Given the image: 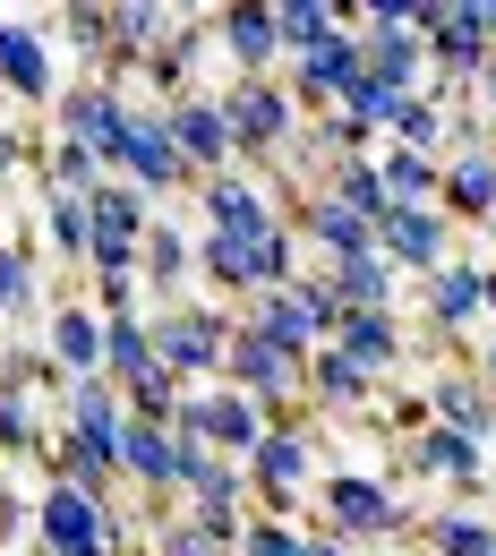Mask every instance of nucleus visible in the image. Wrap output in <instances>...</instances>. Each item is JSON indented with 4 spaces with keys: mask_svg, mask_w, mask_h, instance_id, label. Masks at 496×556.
Returning a JSON list of instances; mask_svg holds the SVG:
<instances>
[{
    "mask_svg": "<svg viewBox=\"0 0 496 556\" xmlns=\"http://www.w3.org/2000/svg\"><path fill=\"white\" fill-rule=\"evenodd\" d=\"M222 343H231V326L214 317V308H171L163 326H145V351H154V368L189 394V377H206L222 368Z\"/></svg>",
    "mask_w": 496,
    "mask_h": 556,
    "instance_id": "obj_1",
    "label": "nucleus"
},
{
    "mask_svg": "<svg viewBox=\"0 0 496 556\" xmlns=\"http://www.w3.org/2000/svg\"><path fill=\"white\" fill-rule=\"evenodd\" d=\"M35 531H43L52 556H112V514H103V496H86V488H69V480L43 488Z\"/></svg>",
    "mask_w": 496,
    "mask_h": 556,
    "instance_id": "obj_2",
    "label": "nucleus"
},
{
    "mask_svg": "<svg viewBox=\"0 0 496 556\" xmlns=\"http://www.w3.org/2000/svg\"><path fill=\"white\" fill-rule=\"evenodd\" d=\"M222 121H231V154H275L291 138V94L275 77H240L222 94Z\"/></svg>",
    "mask_w": 496,
    "mask_h": 556,
    "instance_id": "obj_3",
    "label": "nucleus"
},
{
    "mask_svg": "<svg viewBox=\"0 0 496 556\" xmlns=\"http://www.w3.org/2000/svg\"><path fill=\"white\" fill-rule=\"evenodd\" d=\"M112 172H120L138 198H163V189H180V180H189V163H180L171 129H163V121H138V112H129L120 146H112Z\"/></svg>",
    "mask_w": 496,
    "mask_h": 556,
    "instance_id": "obj_4",
    "label": "nucleus"
},
{
    "mask_svg": "<svg viewBox=\"0 0 496 556\" xmlns=\"http://www.w3.org/2000/svg\"><path fill=\"white\" fill-rule=\"evenodd\" d=\"M377 249L394 257V275H436V266L454 257V223L436 206H394L377 223Z\"/></svg>",
    "mask_w": 496,
    "mask_h": 556,
    "instance_id": "obj_5",
    "label": "nucleus"
},
{
    "mask_svg": "<svg viewBox=\"0 0 496 556\" xmlns=\"http://www.w3.org/2000/svg\"><path fill=\"white\" fill-rule=\"evenodd\" d=\"M326 522L343 531V540H403L411 531V505H394L377 480H326Z\"/></svg>",
    "mask_w": 496,
    "mask_h": 556,
    "instance_id": "obj_6",
    "label": "nucleus"
},
{
    "mask_svg": "<svg viewBox=\"0 0 496 556\" xmlns=\"http://www.w3.org/2000/svg\"><path fill=\"white\" fill-rule=\"evenodd\" d=\"M249 326L283 351V359H308V351H317V334H326V317H317V291H308V282L257 291V317H249Z\"/></svg>",
    "mask_w": 496,
    "mask_h": 556,
    "instance_id": "obj_7",
    "label": "nucleus"
},
{
    "mask_svg": "<svg viewBox=\"0 0 496 556\" xmlns=\"http://www.w3.org/2000/svg\"><path fill=\"white\" fill-rule=\"evenodd\" d=\"M163 129H171V146H180V163H189V172L206 163V180L231 163V121H222V94H214V103H198V94L163 103Z\"/></svg>",
    "mask_w": 496,
    "mask_h": 556,
    "instance_id": "obj_8",
    "label": "nucleus"
},
{
    "mask_svg": "<svg viewBox=\"0 0 496 556\" xmlns=\"http://www.w3.org/2000/svg\"><path fill=\"white\" fill-rule=\"evenodd\" d=\"M0 94H17V103H52V52H43V26L9 17V9H0Z\"/></svg>",
    "mask_w": 496,
    "mask_h": 556,
    "instance_id": "obj_9",
    "label": "nucleus"
},
{
    "mask_svg": "<svg viewBox=\"0 0 496 556\" xmlns=\"http://www.w3.org/2000/svg\"><path fill=\"white\" fill-rule=\"evenodd\" d=\"M222 368L240 377V394H249V403H283L291 377H300V359H283V351L266 343L257 326H231V343H222Z\"/></svg>",
    "mask_w": 496,
    "mask_h": 556,
    "instance_id": "obj_10",
    "label": "nucleus"
},
{
    "mask_svg": "<svg viewBox=\"0 0 496 556\" xmlns=\"http://www.w3.org/2000/svg\"><path fill=\"white\" fill-rule=\"evenodd\" d=\"M120 129H129V94H112V86H69V94H61V138L94 146V154H103V172H112Z\"/></svg>",
    "mask_w": 496,
    "mask_h": 556,
    "instance_id": "obj_11",
    "label": "nucleus"
},
{
    "mask_svg": "<svg viewBox=\"0 0 496 556\" xmlns=\"http://www.w3.org/2000/svg\"><path fill=\"white\" fill-rule=\"evenodd\" d=\"M420 70H428V43L411 35V26H368V35H359V77H368V86L411 94Z\"/></svg>",
    "mask_w": 496,
    "mask_h": 556,
    "instance_id": "obj_12",
    "label": "nucleus"
},
{
    "mask_svg": "<svg viewBox=\"0 0 496 556\" xmlns=\"http://www.w3.org/2000/svg\"><path fill=\"white\" fill-rule=\"evenodd\" d=\"M206 231H222V240H266V231H283V223H275V206H266L240 172H214L206 180Z\"/></svg>",
    "mask_w": 496,
    "mask_h": 556,
    "instance_id": "obj_13",
    "label": "nucleus"
},
{
    "mask_svg": "<svg viewBox=\"0 0 496 556\" xmlns=\"http://www.w3.org/2000/svg\"><path fill=\"white\" fill-rule=\"evenodd\" d=\"M445 223H496V146H471L445 163Z\"/></svg>",
    "mask_w": 496,
    "mask_h": 556,
    "instance_id": "obj_14",
    "label": "nucleus"
},
{
    "mask_svg": "<svg viewBox=\"0 0 496 556\" xmlns=\"http://www.w3.org/2000/svg\"><path fill=\"white\" fill-rule=\"evenodd\" d=\"M352 86H359V35L334 26L326 43H308V52H300V94H308V103H343Z\"/></svg>",
    "mask_w": 496,
    "mask_h": 556,
    "instance_id": "obj_15",
    "label": "nucleus"
},
{
    "mask_svg": "<svg viewBox=\"0 0 496 556\" xmlns=\"http://www.w3.org/2000/svg\"><path fill=\"white\" fill-rule=\"evenodd\" d=\"M120 471L138 488H180V437L163 419H129L120 428Z\"/></svg>",
    "mask_w": 496,
    "mask_h": 556,
    "instance_id": "obj_16",
    "label": "nucleus"
},
{
    "mask_svg": "<svg viewBox=\"0 0 496 556\" xmlns=\"http://www.w3.org/2000/svg\"><path fill=\"white\" fill-rule=\"evenodd\" d=\"M334 351H352L368 377H377V368H394V359H403L394 308H343V317H334Z\"/></svg>",
    "mask_w": 496,
    "mask_h": 556,
    "instance_id": "obj_17",
    "label": "nucleus"
},
{
    "mask_svg": "<svg viewBox=\"0 0 496 556\" xmlns=\"http://www.w3.org/2000/svg\"><path fill=\"white\" fill-rule=\"evenodd\" d=\"M69 437H103V445H120V428H129V403H120V386L112 377H69Z\"/></svg>",
    "mask_w": 496,
    "mask_h": 556,
    "instance_id": "obj_18",
    "label": "nucleus"
},
{
    "mask_svg": "<svg viewBox=\"0 0 496 556\" xmlns=\"http://www.w3.org/2000/svg\"><path fill=\"white\" fill-rule=\"evenodd\" d=\"M480 308H488V291H480V266H471V257H445V266L428 275V326L454 334V326H471Z\"/></svg>",
    "mask_w": 496,
    "mask_h": 556,
    "instance_id": "obj_19",
    "label": "nucleus"
},
{
    "mask_svg": "<svg viewBox=\"0 0 496 556\" xmlns=\"http://www.w3.org/2000/svg\"><path fill=\"white\" fill-rule=\"evenodd\" d=\"M52 368L61 377H103V317L94 308H52Z\"/></svg>",
    "mask_w": 496,
    "mask_h": 556,
    "instance_id": "obj_20",
    "label": "nucleus"
},
{
    "mask_svg": "<svg viewBox=\"0 0 496 556\" xmlns=\"http://www.w3.org/2000/svg\"><path fill=\"white\" fill-rule=\"evenodd\" d=\"M138 266H145V282H154V291H180V282H189V266H198V240H189L180 223H145Z\"/></svg>",
    "mask_w": 496,
    "mask_h": 556,
    "instance_id": "obj_21",
    "label": "nucleus"
},
{
    "mask_svg": "<svg viewBox=\"0 0 496 556\" xmlns=\"http://www.w3.org/2000/svg\"><path fill=\"white\" fill-rule=\"evenodd\" d=\"M411 471H445V480H488V463H480V437H462V428H428V437H411Z\"/></svg>",
    "mask_w": 496,
    "mask_h": 556,
    "instance_id": "obj_22",
    "label": "nucleus"
},
{
    "mask_svg": "<svg viewBox=\"0 0 496 556\" xmlns=\"http://www.w3.org/2000/svg\"><path fill=\"white\" fill-rule=\"evenodd\" d=\"M249 463H257V488H266V505H275V496H291V488L308 480V437H291V428H266Z\"/></svg>",
    "mask_w": 496,
    "mask_h": 556,
    "instance_id": "obj_23",
    "label": "nucleus"
},
{
    "mask_svg": "<svg viewBox=\"0 0 496 556\" xmlns=\"http://www.w3.org/2000/svg\"><path fill=\"white\" fill-rule=\"evenodd\" d=\"M308 240H317V249H326V257L343 266V257H368V249H377V223H359L352 206L317 198V206H308Z\"/></svg>",
    "mask_w": 496,
    "mask_h": 556,
    "instance_id": "obj_24",
    "label": "nucleus"
},
{
    "mask_svg": "<svg viewBox=\"0 0 496 556\" xmlns=\"http://www.w3.org/2000/svg\"><path fill=\"white\" fill-rule=\"evenodd\" d=\"M257 437H266V419L249 394H206V445L214 454H257Z\"/></svg>",
    "mask_w": 496,
    "mask_h": 556,
    "instance_id": "obj_25",
    "label": "nucleus"
},
{
    "mask_svg": "<svg viewBox=\"0 0 496 556\" xmlns=\"http://www.w3.org/2000/svg\"><path fill=\"white\" fill-rule=\"evenodd\" d=\"M377 180H385V206H428V198L445 189V163H436V154H403V146H394V154L377 163Z\"/></svg>",
    "mask_w": 496,
    "mask_h": 556,
    "instance_id": "obj_26",
    "label": "nucleus"
},
{
    "mask_svg": "<svg viewBox=\"0 0 496 556\" xmlns=\"http://www.w3.org/2000/svg\"><path fill=\"white\" fill-rule=\"evenodd\" d=\"M222 43H231V61L257 77L275 52H283V35H275V9H222Z\"/></svg>",
    "mask_w": 496,
    "mask_h": 556,
    "instance_id": "obj_27",
    "label": "nucleus"
},
{
    "mask_svg": "<svg viewBox=\"0 0 496 556\" xmlns=\"http://www.w3.org/2000/svg\"><path fill=\"white\" fill-rule=\"evenodd\" d=\"M420 540L436 556H496V522H488V514H428Z\"/></svg>",
    "mask_w": 496,
    "mask_h": 556,
    "instance_id": "obj_28",
    "label": "nucleus"
},
{
    "mask_svg": "<svg viewBox=\"0 0 496 556\" xmlns=\"http://www.w3.org/2000/svg\"><path fill=\"white\" fill-rule=\"evenodd\" d=\"M436 428H462V437H488V394H480V377H436Z\"/></svg>",
    "mask_w": 496,
    "mask_h": 556,
    "instance_id": "obj_29",
    "label": "nucleus"
},
{
    "mask_svg": "<svg viewBox=\"0 0 496 556\" xmlns=\"http://www.w3.org/2000/svg\"><path fill=\"white\" fill-rule=\"evenodd\" d=\"M326 198H334V206H352L359 223H385V180H377V163H359V154H343V163H334V189H326Z\"/></svg>",
    "mask_w": 496,
    "mask_h": 556,
    "instance_id": "obj_30",
    "label": "nucleus"
},
{
    "mask_svg": "<svg viewBox=\"0 0 496 556\" xmlns=\"http://www.w3.org/2000/svg\"><path fill=\"white\" fill-rule=\"evenodd\" d=\"M343 17H352V9H334V0H283V9H275V35H283V52H308V43H326Z\"/></svg>",
    "mask_w": 496,
    "mask_h": 556,
    "instance_id": "obj_31",
    "label": "nucleus"
},
{
    "mask_svg": "<svg viewBox=\"0 0 496 556\" xmlns=\"http://www.w3.org/2000/svg\"><path fill=\"white\" fill-rule=\"evenodd\" d=\"M385 129H394V146H403V154H436V146H445V112H436L428 94H403Z\"/></svg>",
    "mask_w": 496,
    "mask_h": 556,
    "instance_id": "obj_32",
    "label": "nucleus"
},
{
    "mask_svg": "<svg viewBox=\"0 0 496 556\" xmlns=\"http://www.w3.org/2000/svg\"><path fill=\"white\" fill-rule=\"evenodd\" d=\"M308 386H317V394H326V403H359V394H368V386H377V377H368V368H359L352 351H317V359H308Z\"/></svg>",
    "mask_w": 496,
    "mask_h": 556,
    "instance_id": "obj_33",
    "label": "nucleus"
},
{
    "mask_svg": "<svg viewBox=\"0 0 496 556\" xmlns=\"http://www.w3.org/2000/svg\"><path fill=\"white\" fill-rule=\"evenodd\" d=\"M112 172H103V154L94 146H77V138H61L52 146V189H69V198H94Z\"/></svg>",
    "mask_w": 496,
    "mask_h": 556,
    "instance_id": "obj_34",
    "label": "nucleus"
},
{
    "mask_svg": "<svg viewBox=\"0 0 496 556\" xmlns=\"http://www.w3.org/2000/svg\"><path fill=\"white\" fill-rule=\"evenodd\" d=\"M43 223H52V249H61V257H86V240H94V223H86V198H69V189H52V206H43Z\"/></svg>",
    "mask_w": 496,
    "mask_h": 556,
    "instance_id": "obj_35",
    "label": "nucleus"
},
{
    "mask_svg": "<svg viewBox=\"0 0 496 556\" xmlns=\"http://www.w3.org/2000/svg\"><path fill=\"white\" fill-rule=\"evenodd\" d=\"M43 437H35V412H26V386H9L0 377V454H35Z\"/></svg>",
    "mask_w": 496,
    "mask_h": 556,
    "instance_id": "obj_36",
    "label": "nucleus"
},
{
    "mask_svg": "<svg viewBox=\"0 0 496 556\" xmlns=\"http://www.w3.org/2000/svg\"><path fill=\"white\" fill-rule=\"evenodd\" d=\"M35 308V266L26 249H0V317H26Z\"/></svg>",
    "mask_w": 496,
    "mask_h": 556,
    "instance_id": "obj_37",
    "label": "nucleus"
},
{
    "mask_svg": "<svg viewBox=\"0 0 496 556\" xmlns=\"http://www.w3.org/2000/svg\"><path fill=\"white\" fill-rule=\"evenodd\" d=\"M240 556H308V540L283 531V522L266 514V522H249V531H240Z\"/></svg>",
    "mask_w": 496,
    "mask_h": 556,
    "instance_id": "obj_38",
    "label": "nucleus"
},
{
    "mask_svg": "<svg viewBox=\"0 0 496 556\" xmlns=\"http://www.w3.org/2000/svg\"><path fill=\"white\" fill-rule=\"evenodd\" d=\"M154 35H163V9H112V43L120 52H145Z\"/></svg>",
    "mask_w": 496,
    "mask_h": 556,
    "instance_id": "obj_39",
    "label": "nucleus"
},
{
    "mask_svg": "<svg viewBox=\"0 0 496 556\" xmlns=\"http://www.w3.org/2000/svg\"><path fill=\"white\" fill-rule=\"evenodd\" d=\"M163 556H214V540L198 522H171V531H163Z\"/></svg>",
    "mask_w": 496,
    "mask_h": 556,
    "instance_id": "obj_40",
    "label": "nucleus"
},
{
    "mask_svg": "<svg viewBox=\"0 0 496 556\" xmlns=\"http://www.w3.org/2000/svg\"><path fill=\"white\" fill-rule=\"evenodd\" d=\"M17 531H26V496H9V488H0V548H9Z\"/></svg>",
    "mask_w": 496,
    "mask_h": 556,
    "instance_id": "obj_41",
    "label": "nucleus"
},
{
    "mask_svg": "<svg viewBox=\"0 0 496 556\" xmlns=\"http://www.w3.org/2000/svg\"><path fill=\"white\" fill-rule=\"evenodd\" d=\"M17 163H26V138H17V129H0V180H9Z\"/></svg>",
    "mask_w": 496,
    "mask_h": 556,
    "instance_id": "obj_42",
    "label": "nucleus"
},
{
    "mask_svg": "<svg viewBox=\"0 0 496 556\" xmlns=\"http://www.w3.org/2000/svg\"><path fill=\"white\" fill-rule=\"evenodd\" d=\"M471 86H480V103H488V112H496V52H488V61H480V77H471Z\"/></svg>",
    "mask_w": 496,
    "mask_h": 556,
    "instance_id": "obj_43",
    "label": "nucleus"
},
{
    "mask_svg": "<svg viewBox=\"0 0 496 556\" xmlns=\"http://www.w3.org/2000/svg\"><path fill=\"white\" fill-rule=\"evenodd\" d=\"M480 291H488V317H496V266H488V275H480Z\"/></svg>",
    "mask_w": 496,
    "mask_h": 556,
    "instance_id": "obj_44",
    "label": "nucleus"
},
{
    "mask_svg": "<svg viewBox=\"0 0 496 556\" xmlns=\"http://www.w3.org/2000/svg\"><path fill=\"white\" fill-rule=\"evenodd\" d=\"M308 556H352V548H343V540H326V548H308Z\"/></svg>",
    "mask_w": 496,
    "mask_h": 556,
    "instance_id": "obj_45",
    "label": "nucleus"
},
{
    "mask_svg": "<svg viewBox=\"0 0 496 556\" xmlns=\"http://www.w3.org/2000/svg\"><path fill=\"white\" fill-rule=\"evenodd\" d=\"M480 368H488V386H496V343H488V359H480Z\"/></svg>",
    "mask_w": 496,
    "mask_h": 556,
    "instance_id": "obj_46",
    "label": "nucleus"
},
{
    "mask_svg": "<svg viewBox=\"0 0 496 556\" xmlns=\"http://www.w3.org/2000/svg\"><path fill=\"white\" fill-rule=\"evenodd\" d=\"M488 249H496V223H488Z\"/></svg>",
    "mask_w": 496,
    "mask_h": 556,
    "instance_id": "obj_47",
    "label": "nucleus"
},
{
    "mask_svg": "<svg viewBox=\"0 0 496 556\" xmlns=\"http://www.w3.org/2000/svg\"><path fill=\"white\" fill-rule=\"evenodd\" d=\"M488 488H496V463H488Z\"/></svg>",
    "mask_w": 496,
    "mask_h": 556,
    "instance_id": "obj_48",
    "label": "nucleus"
}]
</instances>
